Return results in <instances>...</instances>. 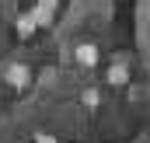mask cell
<instances>
[{"label": "cell", "instance_id": "cell-3", "mask_svg": "<svg viewBox=\"0 0 150 143\" xmlns=\"http://www.w3.org/2000/svg\"><path fill=\"white\" fill-rule=\"evenodd\" d=\"M105 80H108L112 87H126V84H129V70H122V67H112Z\"/></svg>", "mask_w": 150, "mask_h": 143}, {"label": "cell", "instance_id": "cell-2", "mask_svg": "<svg viewBox=\"0 0 150 143\" xmlns=\"http://www.w3.org/2000/svg\"><path fill=\"white\" fill-rule=\"evenodd\" d=\"M28 80H32V73L25 63H14V67H7V84L11 87H28Z\"/></svg>", "mask_w": 150, "mask_h": 143}, {"label": "cell", "instance_id": "cell-5", "mask_svg": "<svg viewBox=\"0 0 150 143\" xmlns=\"http://www.w3.org/2000/svg\"><path fill=\"white\" fill-rule=\"evenodd\" d=\"M80 101H84L87 108H98L101 105V91H98V87H87V91L80 94Z\"/></svg>", "mask_w": 150, "mask_h": 143}, {"label": "cell", "instance_id": "cell-1", "mask_svg": "<svg viewBox=\"0 0 150 143\" xmlns=\"http://www.w3.org/2000/svg\"><path fill=\"white\" fill-rule=\"evenodd\" d=\"M98 59H101L98 45H91V42H80V45H77V63H80V67H98Z\"/></svg>", "mask_w": 150, "mask_h": 143}, {"label": "cell", "instance_id": "cell-4", "mask_svg": "<svg viewBox=\"0 0 150 143\" xmlns=\"http://www.w3.org/2000/svg\"><path fill=\"white\" fill-rule=\"evenodd\" d=\"M35 25H38V21L32 18V14H21V18H18V35H21V38H28L32 32H35Z\"/></svg>", "mask_w": 150, "mask_h": 143}, {"label": "cell", "instance_id": "cell-6", "mask_svg": "<svg viewBox=\"0 0 150 143\" xmlns=\"http://www.w3.org/2000/svg\"><path fill=\"white\" fill-rule=\"evenodd\" d=\"M35 143H56V136H49V133H42V136H35Z\"/></svg>", "mask_w": 150, "mask_h": 143}]
</instances>
